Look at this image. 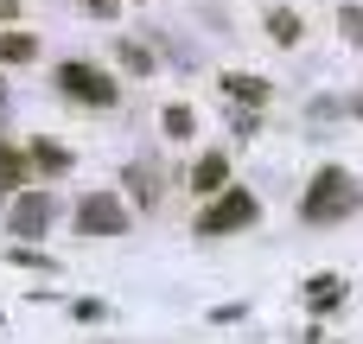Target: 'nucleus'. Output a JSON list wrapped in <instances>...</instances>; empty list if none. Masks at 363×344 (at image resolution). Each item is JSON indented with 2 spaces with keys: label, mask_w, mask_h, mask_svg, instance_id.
I'll return each instance as SVG.
<instances>
[{
  "label": "nucleus",
  "mask_w": 363,
  "mask_h": 344,
  "mask_svg": "<svg viewBox=\"0 0 363 344\" xmlns=\"http://www.w3.org/2000/svg\"><path fill=\"white\" fill-rule=\"evenodd\" d=\"M128 179H134V185H140V204H153V198H160V185H153V166H134V172H128Z\"/></svg>",
  "instance_id": "14"
},
{
  "label": "nucleus",
  "mask_w": 363,
  "mask_h": 344,
  "mask_svg": "<svg viewBox=\"0 0 363 344\" xmlns=\"http://www.w3.org/2000/svg\"><path fill=\"white\" fill-rule=\"evenodd\" d=\"M57 89L64 96H77V102H96V109H108L115 102V83H108V70H96V64H57Z\"/></svg>",
  "instance_id": "2"
},
{
  "label": "nucleus",
  "mask_w": 363,
  "mask_h": 344,
  "mask_svg": "<svg viewBox=\"0 0 363 344\" xmlns=\"http://www.w3.org/2000/svg\"><path fill=\"white\" fill-rule=\"evenodd\" d=\"M166 134H191V109L172 102V109H166Z\"/></svg>",
  "instance_id": "15"
},
{
  "label": "nucleus",
  "mask_w": 363,
  "mask_h": 344,
  "mask_svg": "<svg viewBox=\"0 0 363 344\" xmlns=\"http://www.w3.org/2000/svg\"><path fill=\"white\" fill-rule=\"evenodd\" d=\"M77 223H83L89 236H121V230H128V211H121V198H108V192H96V198H83V211H77Z\"/></svg>",
  "instance_id": "4"
},
{
  "label": "nucleus",
  "mask_w": 363,
  "mask_h": 344,
  "mask_svg": "<svg viewBox=\"0 0 363 344\" xmlns=\"http://www.w3.org/2000/svg\"><path fill=\"white\" fill-rule=\"evenodd\" d=\"M45 223H51V198H45V192H26V198L13 204V230H19V236H38Z\"/></svg>",
  "instance_id": "5"
},
{
  "label": "nucleus",
  "mask_w": 363,
  "mask_h": 344,
  "mask_svg": "<svg viewBox=\"0 0 363 344\" xmlns=\"http://www.w3.org/2000/svg\"><path fill=\"white\" fill-rule=\"evenodd\" d=\"M26 160H32L38 172H64V166H70V153H64V147H51V140H32V153H26Z\"/></svg>",
  "instance_id": "7"
},
{
  "label": "nucleus",
  "mask_w": 363,
  "mask_h": 344,
  "mask_svg": "<svg viewBox=\"0 0 363 344\" xmlns=\"http://www.w3.org/2000/svg\"><path fill=\"white\" fill-rule=\"evenodd\" d=\"M268 32H274L281 45H294V38H300V19H294L287 6H274V13H268Z\"/></svg>",
  "instance_id": "10"
},
{
  "label": "nucleus",
  "mask_w": 363,
  "mask_h": 344,
  "mask_svg": "<svg viewBox=\"0 0 363 344\" xmlns=\"http://www.w3.org/2000/svg\"><path fill=\"white\" fill-rule=\"evenodd\" d=\"M32 51H38V38H32V32H0V57H6V64H26Z\"/></svg>",
  "instance_id": "8"
},
{
  "label": "nucleus",
  "mask_w": 363,
  "mask_h": 344,
  "mask_svg": "<svg viewBox=\"0 0 363 344\" xmlns=\"http://www.w3.org/2000/svg\"><path fill=\"white\" fill-rule=\"evenodd\" d=\"M223 89H230V96H242V102H262V96H268V83H262V77H230Z\"/></svg>",
  "instance_id": "11"
},
{
  "label": "nucleus",
  "mask_w": 363,
  "mask_h": 344,
  "mask_svg": "<svg viewBox=\"0 0 363 344\" xmlns=\"http://www.w3.org/2000/svg\"><path fill=\"white\" fill-rule=\"evenodd\" d=\"M338 294H345V281H338V274H319V281H313V306H332Z\"/></svg>",
  "instance_id": "12"
},
{
  "label": "nucleus",
  "mask_w": 363,
  "mask_h": 344,
  "mask_svg": "<svg viewBox=\"0 0 363 344\" xmlns=\"http://www.w3.org/2000/svg\"><path fill=\"white\" fill-rule=\"evenodd\" d=\"M26 172H32V160H26V153H13V147L0 140V185H19Z\"/></svg>",
  "instance_id": "9"
},
{
  "label": "nucleus",
  "mask_w": 363,
  "mask_h": 344,
  "mask_svg": "<svg viewBox=\"0 0 363 344\" xmlns=\"http://www.w3.org/2000/svg\"><path fill=\"white\" fill-rule=\"evenodd\" d=\"M13 13H19V0H0V19H13Z\"/></svg>",
  "instance_id": "18"
},
{
  "label": "nucleus",
  "mask_w": 363,
  "mask_h": 344,
  "mask_svg": "<svg viewBox=\"0 0 363 344\" xmlns=\"http://www.w3.org/2000/svg\"><path fill=\"white\" fill-rule=\"evenodd\" d=\"M121 64H128V70H147V64H153V57H147V51H140V45H121Z\"/></svg>",
  "instance_id": "16"
},
{
  "label": "nucleus",
  "mask_w": 363,
  "mask_h": 344,
  "mask_svg": "<svg viewBox=\"0 0 363 344\" xmlns=\"http://www.w3.org/2000/svg\"><path fill=\"white\" fill-rule=\"evenodd\" d=\"M242 223H255V198L249 192H230V198H217L198 217V236H223V230H242Z\"/></svg>",
  "instance_id": "3"
},
{
  "label": "nucleus",
  "mask_w": 363,
  "mask_h": 344,
  "mask_svg": "<svg viewBox=\"0 0 363 344\" xmlns=\"http://www.w3.org/2000/svg\"><path fill=\"white\" fill-rule=\"evenodd\" d=\"M357 109H363V102H357Z\"/></svg>",
  "instance_id": "19"
},
{
  "label": "nucleus",
  "mask_w": 363,
  "mask_h": 344,
  "mask_svg": "<svg viewBox=\"0 0 363 344\" xmlns=\"http://www.w3.org/2000/svg\"><path fill=\"white\" fill-rule=\"evenodd\" d=\"M338 26H345V38L363 45V6H338Z\"/></svg>",
  "instance_id": "13"
},
{
  "label": "nucleus",
  "mask_w": 363,
  "mask_h": 344,
  "mask_svg": "<svg viewBox=\"0 0 363 344\" xmlns=\"http://www.w3.org/2000/svg\"><path fill=\"white\" fill-rule=\"evenodd\" d=\"M83 6H89V13H102V19L115 13V0H83Z\"/></svg>",
  "instance_id": "17"
},
{
  "label": "nucleus",
  "mask_w": 363,
  "mask_h": 344,
  "mask_svg": "<svg viewBox=\"0 0 363 344\" xmlns=\"http://www.w3.org/2000/svg\"><path fill=\"white\" fill-rule=\"evenodd\" d=\"M223 179H230L223 153H204V160H198V172H191V192H223Z\"/></svg>",
  "instance_id": "6"
},
{
  "label": "nucleus",
  "mask_w": 363,
  "mask_h": 344,
  "mask_svg": "<svg viewBox=\"0 0 363 344\" xmlns=\"http://www.w3.org/2000/svg\"><path fill=\"white\" fill-rule=\"evenodd\" d=\"M345 211H357V185H351L345 172H319V179H313V198H306V217H313V223H332V217H345Z\"/></svg>",
  "instance_id": "1"
}]
</instances>
